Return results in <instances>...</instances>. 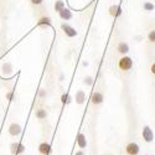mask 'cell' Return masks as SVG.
Segmentation results:
<instances>
[{
	"mask_svg": "<svg viewBox=\"0 0 155 155\" xmlns=\"http://www.w3.org/2000/svg\"><path fill=\"white\" fill-rule=\"evenodd\" d=\"M118 67H119V70H122L124 72L132 70V67H133V60H132V57H129L128 55L122 56L119 58V61H118Z\"/></svg>",
	"mask_w": 155,
	"mask_h": 155,
	"instance_id": "6da1fadb",
	"label": "cell"
},
{
	"mask_svg": "<svg viewBox=\"0 0 155 155\" xmlns=\"http://www.w3.org/2000/svg\"><path fill=\"white\" fill-rule=\"evenodd\" d=\"M141 137H143V139H144L145 143H153L154 138H155L153 129H151L149 125H144V127H143V130H141Z\"/></svg>",
	"mask_w": 155,
	"mask_h": 155,
	"instance_id": "7a4b0ae2",
	"label": "cell"
},
{
	"mask_svg": "<svg viewBox=\"0 0 155 155\" xmlns=\"http://www.w3.org/2000/svg\"><path fill=\"white\" fill-rule=\"evenodd\" d=\"M61 30L63 31V34H64V35H66L67 37H70V38L76 37L77 35H78L77 30H76L74 28H72L71 25L66 24V22H62V24H61Z\"/></svg>",
	"mask_w": 155,
	"mask_h": 155,
	"instance_id": "3957f363",
	"label": "cell"
},
{
	"mask_svg": "<svg viewBox=\"0 0 155 155\" xmlns=\"http://www.w3.org/2000/svg\"><path fill=\"white\" fill-rule=\"evenodd\" d=\"M125 153L128 155H138L140 153V147L135 141H130L125 145Z\"/></svg>",
	"mask_w": 155,
	"mask_h": 155,
	"instance_id": "277c9868",
	"label": "cell"
},
{
	"mask_svg": "<svg viewBox=\"0 0 155 155\" xmlns=\"http://www.w3.org/2000/svg\"><path fill=\"white\" fill-rule=\"evenodd\" d=\"M0 73H2L4 77H9L14 73V67L10 62H3L2 66H0Z\"/></svg>",
	"mask_w": 155,
	"mask_h": 155,
	"instance_id": "5b68a950",
	"label": "cell"
},
{
	"mask_svg": "<svg viewBox=\"0 0 155 155\" xmlns=\"http://www.w3.org/2000/svg\"><path fill=\"white\" fill-rule=\"evenodd\" d=\"M8 132H9V134L11 137H19L21 134V132H22V128H21V125L19 123H11L9 125Z\"/></svg>",
	"mask_w": 155,
	"mask_h": 155,
	"instance_id": "8992f818",
	"label": "cell"
},
{
	"mask_svg": "<svg viewBox=\"0 0 155 155\" xmlns=\"http://www.w3.org/2000/svg\"><path fill=\"white\" fill-rule=\"evenodd\" d=\"M108 12H109V15L112 16V18H114V19H117V18H119V16H122V14H123V10H122V8H120V5H112V6H109V9H108Z\"/></svg>",
	"mask_w": 155,
	"mask_h": 155,
	"instance_id": "52a82bcc",
	"label": "cell"
},
{
	"mask_svg": "<svg viewBox=\"0 0 155 155\" xmlns=\"http://www.w3.org/2000/svg\"><path fill=\"white\" fill-rule=\"evenodd\" d=\"M103 101H104V96H103L102 92H93L92 96H91V102H92V104L94 106H99L103 103Z\"/></svg>",
	"mask_w": 155,
	"mask_h": 155,
	"instance_id": "ba28073f",
	"label": "cell"
},
{
	"mask_svg": "<svg viewBox=\"0 0 155 155\" xmlns=\"http://www.w3.org/2000/svg\"><path fill=\"white\" fill-rule=\"evenodd\" d=\"M51 151H52V148H51V144L47 143V141H42L38 145V153L41 155H50Z\"/></svg>",
	"mask_w": 155,
	"mask_h": 155,
	"instance_id": "9c48e42d",
	"label": "cell"
},
{
	"mask_svg": "<svg viewBox=\"0 0 155 155\" xmlns=\"http://www.w3.org/2000/svg\"><path fill=\"white\" fill-rule=\"evenodd\" d=\"M76 141H77V145H78L80 149H86L88 143H87V138L83 133H78L77 134V138H76Z\"/></svg>",
	"mask_w": 155,
	"mask_h": 155,
	"instance_id": "30bf717a",
	"label": "cell"
},
{
	"mask_svg": "<svg viewBox=\"0 0 155 155\" xmlns=\"http://www.w3.org/2000/svg\"><path fill=\"white\" fill-rule=\"evenodd\" d=\"M58 16L61 20H64V21H68L73 18V14H72V11L68 9V8H64L63 10H61L58 12Z\"/></svg>",
	"mask_w": 155,
	"mask_h": 155,
	"instance_id": "8fae6325",
	"label": "cell"
},
{
	"mask_svg": "<svg viewBox=\"0 0 155 155\" xmlns=\"http://www.w3.org/2000/svg\"><path fill=\"white\" fill-rule=\"evenodd\" d=\"M129 50H130V47H129V44H128V42H125V41L119 42V44H118V46H117V51H118V54H120L122 56L127 55V54L129 52Z\"/></svg>",
	"mask_w": 155,
	"mask_h": 155,
	"instance_id": "7c38bea8",
	"label": "cell"
},
{
	"mask_svg": "<svg viewBox=\"0 0 155 155\" xmlns=\"http://www.w3.org/2000/svg\"><path fill=\"white\" fill-rule=\"evenodd\" d=\"M84 101H86V93L82 91V89H78V91L76 92V94H74V102H76V104L81 106V104H83V103H84Z\"/></svg>",
	"mask_w": 155,
	"mask_h": 155,
	"instance_id": "4fadbf2b",
	"label": "cell"
},
{
	"mask_svg": "<svg viewBox=\"0 0 155 155\" xmlns=\"http://www.w3.org/2000/svg\"><path fill=\"white\" fill-rule=\"evenodd\" d=\"M51 24H52V21H51V18H48V16H42V18L38 19L37 26H51Z\"/></svg>",
	"mask_w": 155,
	"mask_h": 155,
	"instance_id": "5bb4252c",
	"label": "cell"
},
{
	"mask_svg": "<svg viewBox=\"0 0 155 155\" xmlns=\"http://www.w3.org/2000/svg\"><path fill=\"white\" fill-rule=\"evenodd\" d=\"M35 115L37 119H46L47 118V112L44 108H38L35 110Z\"/></svg>",
	"mask_w": 155,
	"mask_h": 155,
	"instance_id": "9a60e30c",
	"label": "cell"
},
{
	"mask_svg": "<svg viewBox=\"0 0 155 155\" xmlns=\"http://www.w3.org/2000/svg\"><path fill=\"white\" fill-rule=\"evenodd\" d=\"M64 8H66V4H64L63 0H56L55 4H54V9L56 12H60L61 10H63Z\"/></svg>",
	"mask_w": 155,
	"mask_h": 155,
	"instance_id": "2e32d148",
	"label": "cell"
},
{
	"mask_svg": "<svg viewBox=\"0 0 155 155\" xmlns=\"http://www.w3.org/2000/svg\"><path fill=\"white\" fill-rule=\"evenodd\" d=\"M61 103L62 104H70L71 103V97H70L68 93H63L61 96Z\"/></svg>",
	"mask_w": 155,
	"mask_h": 155,
	"instance_id": "e0dca14e",
	"label": "cell"
},
{
	"mask_svg": "<svg viewBox=\"0 0 155 155\" xmlns=\"http://www.w3.org/2000/svg\"><path fill=\"white\" fill-rule=\"evenodd\" d=\"M143 9L145 11H153V10H155V5L153 3H150V2H145L143 4Z\"/></svg>",
	"mask_w": 155,
	"mask_h": 155,
	"instance_id": "ac0fdd59",
	"label": "cell"
},
{
	"mask_svg": "<svg viewBox=\"0 0 155 155\" xmlns=\"http://www.w3.org/2000/svg\"><path fill=\"white\" fill-rule=\"evenodd\" d=\"M93 77H91V76H86L84 78H83V83L86 84V86H88V87H91L92 84H93Z\"/></svg>",
	"mask_w": 155,
	"mask_h": 155,
	"instance_id": "d6986e66",
	"label": "cell"
},
{
	"mask_svg": "<svg viewBox=\"0 0 155 155\" xmlns=\"http://www.w3.org/2000/svg\"><path fill=\"white\" fill-rule=\"evenodd\" d=\"M24 151H25V145L21 144V143H16V151H15V155L22 154Z\"/></svg>",
	"mask_w": 155,
	"mask_h": 155,
	"instance_id": "ffe728a7",
	"label": "cell"
},
{
	"mask_svg": "<svg viewBox=\"0 0 155 155\" xmlns=\"http://www.w3.org/2000/svg\"><path fill=\"white\" fill-rule=\"evenodd\" d=\"M148 41L151 44H155V30H151L148 34Z\"/></svg>",
	"mask_w": 155,
	"mask_h": 155,
	"instance_id": "44dd1931",
	"label": "cell"
},
{
	"mask_svg": "<svg viewBox=\"0 0 155 155\" xmlns=\"http://www.w3.org/2000/svg\"><path fill=\"white\" fill-rule=\"evenodd\" d=\"M6 99L9 101V102H12L14 101V97H15V93H14V91H9L8 93H6Z\"/></svg>",
	"mask_w": 155,
	"mask_h": 155,
	"instance_id": "7402d4cb",
	"label": "cell"
},
{
	"mask_svg": "<svg viewBox=\"0 0 155 155\" xmlns=\"http://www.w3.org/2000/svg\"><path fill=\"white\" fill-rule=\"evenodd\" d=\"M32 5H41L44 3V0H30Z\"/></svg>",
	"mask_w": 155,
	"mask_h": 155,
	"instance_id": "603a6c76",
	"label": "cell"
},
{
	"mask_svg": "<svg viewBox=\"0 0 155 155\" xmlns=\"http://www.w3.org/2000/svg\"><path fill=\"white\" fill-rule=\"evenodd\" d=\"M10 149H11V154L15 155V151H16V143H12V144L10 145Z\"/></svg>",
	"mask_w": 155,
	"mask_h": 155,
	"instance_id": "cb8c5ba5",
	"label": "cell"
},
{
	"mask_svg": "<svg viewBox=\"0 0 155 155\" xmlns=\"http://www.w3.org/2000/svg\"><path fill=\"white\" fill-rule=\"evenodd\" d=\"M150 72H151V73L155 76V62H154V63L151 64V66H150Z\"/></svg>",
	"mask_w": 155,
	"mask_h": 155,
	"instance_id": "d4e9b609",
	"label": "cell"
},
{
	"mask_svg": "<svg viewBox=\"0 0 155 155\" xmlns=\"http://www.w3.org/2000/svg\"><path fill=\"white\" fill-rule=\"evenodd\" d=\"M46 97V92L45 91H40V98H45Z\"/></svg>",
	"mask_w": 155,
	"mask_h": 155,
	"instance_id": "484cf974",
	"label": "cell"
},
{
	"mask_svg": "<svg viewBox=\"0 0 155 155\" xmlns=\"http://www.w3.org/2000/svg\"><path fill=\"white\" fill-rule=\"evenodd\" d=\"M74 155H84V153L82 151V150H78V151H76V154Z\"/></svg>",
	"mask_w": 155,
	"mask_h": 155,
	"instance_id": "4316f807",
	"label": "cell"
},
{
	"mask_svg": "<svg viewBox=\"0 0 155 155\" xmlns=\"http://www.w3.org/2000/svg\"><path fill=\"white\" fill-rule=\"evenodd\" d=\"M82 64H83V66H86V67H87V66H88V62H86V61H83V62H82Z\"/></svg>",
	"mask_w": 155,
	"mask_h": 155,
	"instance_id": "83f0119b",
	"label": "cell"
}]
</instances>
